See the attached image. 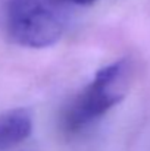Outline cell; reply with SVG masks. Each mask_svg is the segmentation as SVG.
Returning a JSON list of instances; mask_svg holds the SVG:
<instances>
[{
    "instance_id": "2",
    "label": "cell",
    "mask_w": 150,
    "mask_h": 151,
    "mask_svg": "<svg viewBox=\"0 0 150 151\" xmlns=\"http://www.w3.org/2000/svg\"><path fill=\"white\" fill-rule=\"evenodd\" d=\"M127 62L118 60L103 66L94 75L63 114V128L68 134L87 128L124 99L127 93Z\"/></svg>"
},
{
    "instance_id": "4",
    "label": "cell",
    "mask_w": 150,
    "mask_h": 151,
    "mask_svg": "<svg viewBox=\"0 0 150 151\" xmlns=\"http://www.w3.org/2000/svg\"><path fill=\"white\" fill-rule=\"evenodd\" d=\"M94 1H97V0H68V3L80 4V6H88V4H93Z\"/></svg>"
},
{
    "instance_id": "3",
    "label": "cell",
    "mask_w": 150,
    "mask_h": 151,
    "mask_svg": "<svg viewBox=\"0 0 150 151\" xmlns=\"http://www.w3.org/2000/svg\"><path fill=\"white\" fill-rule=\"evenodd\" d=\"M33 131V116L27 109H13L0 114V151L25 141Z\"/></svg>"
},
{
    "instance_id": "1",
    "label": "cell",
    "mask_w": 150,
    "mask_h": 151,
    "mask_svg": "<svg viewBox=\"0 0 150 151\" xmlns=\"http://www.w3.org/2000/svg\"><path fill=\"white\" fill-rule=\"evenodd\" d=\"M68 0H1L0 18L6 35L22 47L56 44L66 25Z\"/></svg>"
}]
</instances>
